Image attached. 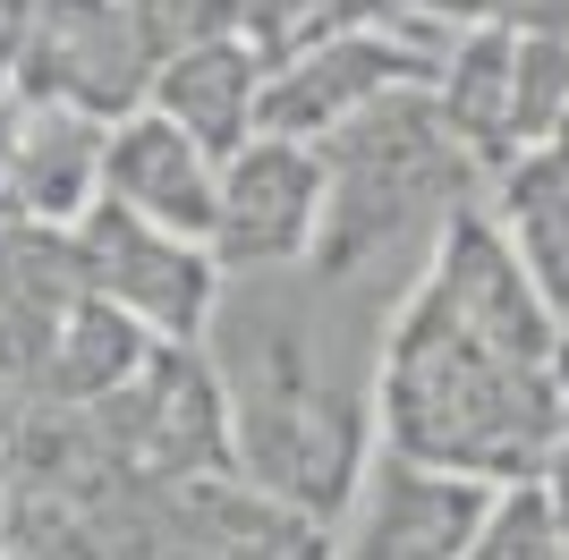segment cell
<instances>
[{
    "label": "cell",
    "mask_w": 569,
    "mask_h": 560,
    "mask_svg": "<svg viewBox=\"0 0 569 560\" xmlns=\"http://www.w3.org/2000/svg\"><path fill=\"white\" fill-rule=\"evenodd\" d=\"M382 450L442 476L519 492L545 476L569 424V323L545 306L493 212L442 221L426 280L382 340Z\"/></svg>",
    "instance_id": "6da1fadb"
},
{
    "label": "cell",
    "mask_w": 569,
    "mask_h": 560,
    "mask_svg": "<svg viewBox=\"0 0 569 560\" xmlns=\"http://www.w3.org/2000/svg\"><path fill=\"white\" fill-rule=\"evenodd\" d=\"M323 170H332V212H323V247H315L323 272H357L426 204L459 212V196H451L459 187V137L442 128V111H426V93H391L366 119H349L323 144Z\"/></svg>",
    "instance_id": "7a4b0ae2"
},
{
    "label": "cell",
    "mask_w": 569,
    "mask_h": 560,
    "mask_svg": "<svg viewBox=\"0 0 569 560\" xmlns=\"http://www.w3.org/2000/svg\"><path fill=\"white\" fill-rule=\"evenodd\" d=\"M69 256H77V280H86L102 306H119L137 331L196 340V331H213V314H221L213 247H188V238H170V230H144L137 212L102 204V196L77 212Z\"/></svg>",
    "instance_id": "3957f363"
},
{
    "label": "cell",
    "mask_w": 569,
    "mask_h": 560,
    "mask_svg": "<svg viewBox=\"0 0 569 560\" xmlns=\"http://www.w3.org/2000/svg\"><path fill=\"white\" fill-rule=\"evenodd\" d=\"M323 212H332V170L323 144H289V137H247L221 162L213 196V263L221 272H289L323 247Z\"/></svg>",
    "instance_id": "277c9868"
},
{
    "label": "cell",
    "mask_w": 569,
    "mask_h": 560,
    "mask_svg": "<svg viewBox=\"0 0 569 560\" xmlns=\"http://www.w3.org/2000/svg\"><path fill=\"white\" fill-rule=\"evenodd\" d=\"M501 492L476 476H442L400 450H375L340 501V536L323 560H468Z\"/></svg>",
    "instance_id": "5b68a950"
},
{
    "label": "cell",
    "mask_w": 569,
    "mask_h": 560,
    "mask_svg": "<svg viewBox=\"0 0 569 560\" xmlns=\"http://www.w3.org/2000/svg\"><path fill=\"white\" fill-rule=\"evenodd\" d=\"M442 86V60L391 34H340L315 43L298 60H281V77H263L256 93V137H289V144H332L349 119H366L391 93H426Z\"/></svg>",
    "instance_id": "8992f818"
},
{
    "label": "cell",
    "mask_w": 569,
    "mask_h": 560,
    "mask_svg": "<svg viewBox=\"0 0 569 560\" xmlns=\"http://www.w3.org/2000/svg\"><path fill=\"white\" fill-rule=\"evenodd\" d=\"M94 196L119 212H137L144 230H170L204 247L213 238V196H221V162L188 128H170L162 111H128L102 137V162H94Z\"/></svg>",
    "instance_id": "52a82bcc"
},
{
    "label": "cell",
    "mask_w": 569,
    "mask_h": 560,
    "mask_svg": "<svg viewBox=\"0 0 569 560\" xmlns=\"http://www.w3.org/2000/svg\"><path fill=\"white\" fill-rule=\"evenodd\" d=\"M256 93H263V77H256V60L238 43H204V51H179L162 69V119L170 128H188L213 162H230L238 144L256 137Z\"/></svg>",
    "instance_id": "ba28073f"
},
{
    "label": "cell",
    "mask_w": 569,
    "mask_h": 560,
    "mask_svg": "<svg viewBox=\"0 0 569 560\" xmlns=\"http://www.w3.org/2000/svg\"><path fill=\"white\" fill-rule=\"evenodd\" d=\"M569 128V43L552 34H519L510 43V111H501V144L510 153H545Z\"/></svg>",
    "instance_id": "9c48e42d"
},
{
    "label": "cell",
    "mask_w": 569,
    "mask_h": 560,
    "mask_svg": "<svg viewBox=\"0 0 569 560\" xmlns=\"http://www.w3.org/2000/svg\"><path fill=\"white\" fill-rule=\"evenodd\" d=\"M137 366H144V331L128 323L119 306L77 298L69 314H60V382H69V391L102 399V391H119Z\"/></svg>",
    "instance_id": "30bf717a"
}]
</instances>
